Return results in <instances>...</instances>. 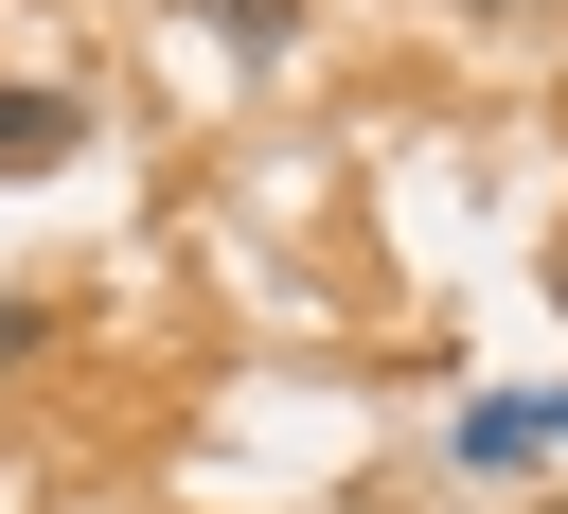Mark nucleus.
<instances>
[{
	"instance_id": "nucleus-1",
	"label": "nucleus",
	"mask_w": 568,
	"mask_h": 514,
	"mask_svg": "<svg viewBox=\"0 0 568 514\" xmlns=\"http://www.w3.org/2000/svg\"><path fill=\"white\" fill-rule=\"evenodd\" d=\"M444 443H462L479 479H515V461H550V443H568V390H479V408H462Z\"/></svg>"
},
{
	"instance_id": "nucleus-2",
	"label": "nucleus",
	"mask_w": 568,
	"mask_h": 514,
	"mask_svg": "<svg viewBox=\"0 0 568 514\" xmlns=\"http://www.w3.org/2000/svg\"><path fill=\"white\" fill-rule=\"evenodd\" d=\"M71 142H89V106H71V89H0V177H53Z\"/></svg>"
},
{
	"instance_id": "nucleus-3",
	"label": "nucleus",
	"mask_w": 568,
	"mask_h": 514,
	"mask_svg": "<svg viewBox=\"0 0 568 514\" xmlns=\"http://www.w3.org/2000/svg\"><path fill=\"white\" fill-rule=\"evenodd\" d=\"M36 337H53V319H36V301H18V284H0V372H18V354H36Z\"/></svg>"
},
{
	"instance_id": "nucleus-4",
	"label": "nucleus",
	"mask_w": 568,
	"mask_h": 514,
	"mask_svg": "<svg viewBox=\"0 0 568 514\" xmlns=\"http://www.w3.org/2000/svg\"><path fill=\"white\" fill-rule=\"evenodd\" d=\"M462 18H550V0H462Z\"/></svg>"
},
{
	"instance_id": "nucleus-5",
	"label": "nucleus",
	"mask_w": 568,
	"mask_h": 514,
	"mask_svg": "<svg viewBox=\"0 0 568 514\" xmlns=\"http://www.w3.org/2000/svg\"><path fill=\"white\" fill-rule=\"evenodd\" d=\"M550 301H568V230H550Z\"/></svg>"
}]
</instances>
